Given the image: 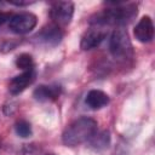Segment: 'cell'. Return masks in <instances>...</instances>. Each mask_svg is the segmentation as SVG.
Masks as SVG:
<instances>
[{
  "instance_id": "6da1fadb",
  "label": "cell",
  "mask_w": 155,
  "mask_h": 155,
  "mask_svg": "<svg viewBox=\"0 0 155 155\" xmlns=\"http://www.w3.org/2000/svg\"><path fill=\"white\" fill-rule=\"evenodd\" d=\"M114 7L105 8L90 18L91 25L105 27V25H116L117 28H122L127 25L132 19L137 16V5L136 4H116L113 2Z\"/></svg>"
},
{
  "instance_id": "7a4b0ae2",
  "label": "cell",
  "mask_w": 155,
  "mask_h": 155,
  "mask_svg": "<svg viewBox=\"0 0 155 155\" xmlns=\"http://www.w3.org/2000/svg\"><path fill=\"white\" fill-rule=\"evenodd\" d=\"M98 131V124L94 119L82 116L73 121L63 132L62 142L67 147H76L87 140Z\"/></svg>"
},
{
  "instance_id": "3957f363",
  "label": "cell",
  "mask_w": 155,
  "mask_h": 155,
  "mask_svg": "<svg viewBox=\"0 0 155 155\" xmlns=\"http://www.w3.org/2000/svg\"><path fill=\"white\" fill-rule=\"evenodd\" d=\"M109 51L117 61H127L133 56V46L127 31L124 28H116L109 40Z\"/></svg>"
},
{
  "instance_id": "277c9868",
  "label": "cell",
  "mask_w": 155,
  "mask_h": 155,
  "mask_svg": "<svg viewBox=\"0 0 155 155\" xmlns=\"http://www.w3.org/2000/svg\"><path fill=\"white\" fill-rule=\"evenodd\" d=\"M74 15V4L70 1H57L51 5L50 8V17L52 23L57 27H67Z\"/></svg>"
},
{
  "instance_id": "5b68a950",
  "label": "cell",
  "mask_w": 155,
  "mask_h": 155,
  "mask_svg": "<svg viewBox=\"0 0 155 155\" xmlns=\"http://www.w3.org/2000/svg\"><path fill=\"white\" fill-rule=\"evenodd\" d=\"M38 23V17L31 12H21L12 15L8 21V28L16 34H27L31 31Z\"/></svg>"
},
{
  "instance_id": "8992f818",
  "label": "cell",
  "mask_w": 155,
  "mask_h": 155,
  "mask_svg": "<svg viewBox=\"0 0 155 155\" xmlns=\"http://www.w3.org/2000/svg\"><path fill=\"white\" fill-rule=\"evenodd\" d=\"M33 39L35 42H38L40 45L53 47V46H57L62 41L63 31L59 27L51 23V24H47L44 28H41V30L38 31Z\"/></svg>"
},
{
  "instance_id": "52a82bcc",
  "label": "cell",
  "mask_w": 155,
  "mask_h": 155,
  "mask_svg": "<svg viewBox=\"0 0 155 155\" xmlns=\"http://www.w3.org/2000/svg\"><path fill=\"white\" fill-rule=\"evenodd\" d=\"M107 36V30L103 27H97V25H91L90 29L85 31V34L81 38L80 41V47L84 51L92 50L97 46L101 45V42L105 39Z\"/></svg>"
},
{
  "instance_id": "ba28073f",
  "label": "cell",
  "mask_w": 155,
  "mask_h": 155,
  "mask_svg": "<svg viewBox=\"0 0 155 155\" xmlns=\"http://www.w3.org/2000/svg\"><path fill=\"white\" fill-rule=\"evenodd\" d=\"M133 34L136 39L140 42H150L154 38V24L149 16H144L136 24Z\"/></svg>"
},
{
  "instance_id": "9c48e42d",
  "label": "cell",
  "mask_w": 155,
  "mask_h": 155,
  "mask_svg": "<svg viewBox=\"0 0 155 155\" xmlns=\"http://www.w3.org/2000/svg\"><path fill=\"white\" fill-rule=\"evenodd\" d=\"M35 76H36V73L35 70H27V71H23L22 74L15 76L10 84H8V91L11 94H18L21 92H23L34 80H35Z\"/></svg>"
},
{
  "instance_id": "30bf717a",
  "label": "cell",
  "mask_w": 155,
  "mask_h": 155,
  "mask_svg": "<svg viewBox=\"0 0 155 155\" xmlns=\"http://www.w3.org/2000/svg\"><path fill=\"white\" fill-rule=\"evenodd\" d=\"M62 93V87L59 85H40L38 86L33 96L39 102H48V101H56Z\"/></svg>"
},
{
  "instance_id": "8fae6325",
  "label": "cell",
  "mask_w": 155,
  "mask_h": 155,
  "mask_svg": "<svg viewBox=\"0 0 155 155\" xmlns=\"http://www.w3.org/2000/svg\"><path fill=\"white\" fill-rule=\"evenodd\" d=\"M85 103L87 104V107H90L93 110L102 109L109 103V96L101 90H91L86 94Z\"/></svg>"
},
{
  "instance_id": "7c38bea8",
  "label": "cell",
  "mask_w": 155,
  "mask_h": 155,
  "mask_svg": "<svg viewBox=\"0 0 155 155\" xmlns=\"http://www.w3.org/2000/svg\"><path fill=\"white\" fill-rule=\"evenodd\" d=\"M88 147L96 151L104 150L110 144V133L109 131H97L88 140Z\"/></svg>"
},
{
  "instance_id": "4fadbf2b",
  "label": "cell",
  "mask_w": 155,
  "mask_h": 155,
  "mask_svg": "<svg viewBox=\"0 0 155 155\" xmlns=\"http://www.w3.org/2000/svg\"><path fill=\"white\" fill-rule=\"evenodd\" d=\"M16 65L17 68L27 71V70H33L34 69V61L33 57L29 53H21L16 58Z\"/></svg>"
},
{
  "instance_id": "5bb4252c",
  "label": "cell",
  "mask_w": 155,
  "mask_h": 155,
  "mask_svg": "<svg viewBox=\"0 0 155 155\" xmlns=\"http://www.w3.org/2000/svg\"><path fill=\"white\" fill-rule=\"evenodd\" d=\"M15 131H16L17 136H19L22 138H27V137H30L31 136V126L25 120L17 121L16 125H15Z\"/></svg>"
},
{
  "instance_id": "9a60e30c",
  "label": "cell",
  "mask_w": 155,
  "mask_h": 155,
  "mask_svg": "<svg viewBox=\"0 0 155 155\" xmlns=\"http://www.w3.org/2000/svg\"><path fill=\"white\" fill-rule=\"evenodd\" d=\"M22 153L23 155H44L42 149L36 144H24Z\"/></svg>"
},
{
  "instance_id": "2e32d148",
  "label": "cell",
  "mask_w": 155,
  "mask_h": 155,
  "mask_svg": "<svg viewBox=\"0 0 155 155\" xmlns=\"http://www.w3.org/2000/svg\"><path fill=\"white\" fill-rule=\"evenodd\" d=\"M11 16H12V15L8 13V12H2V11H0V25H2L5 22L10 21Z\"/></svg>"
},
{
  "instance_id": "e0dca14e",
  "label": "cell",
  "mask_w": 155,
  "mask_h": 155,
  "mask_svg": "<svg viewBox=\"0 0 155 155\" xmlns=\"http://www.w3.org/2000/svg\"><path fill=\"white\" fill-rule=\"evenodd\" d=\"M0 148H1V139H0Z\"/></svg>"
},
{
  "instance_id": "ac0fdd59",
  "label": "cell",
  "mask_w": 155,
  "mask_h": 155,
  "mask_svg": "<svg viewBox=\"0 0 155 155\" xmlns=\"http://www.w3.org/2000/svg\"><path fill=\"white\" fill-rule=\"evenodd\" d=\"M47 155H53V154H47Z\"/></svg>"
}]
</instances>
